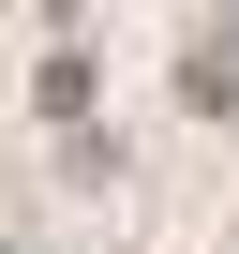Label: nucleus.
<instances>
[{
	"mask_svg": "<svg viewBox=\"0 0 239 254\" xmlns=\"http://www.w3.org/2000/svg\"><path fill=\"white\" fill-rule=\"evenodd\" d=\"M179 105H194V120H239V15H209V30L179 45Z\"/></svg>",
	"mask_w": 239,
	"mask_h": 254,
	"instance_id": "nucleus-1",
	"label": "nucleus"
},
{
	"mask_svg": "<svg viewBox=\"0 0 239 254\" xmlns=\"http://www.w3.org/2000/svg\"><path fill=\"white\" fill-rule=\"evenodd\" d=\"M90 90H105V60H90V30H60V45L30 60V105H45V120H90Z\"/></svg>",
	"mask_w": 239,
	"mask_h": 254,
	"instance_id": "nucleus-2",
	"label": "nucleus"
}]
</instances>
